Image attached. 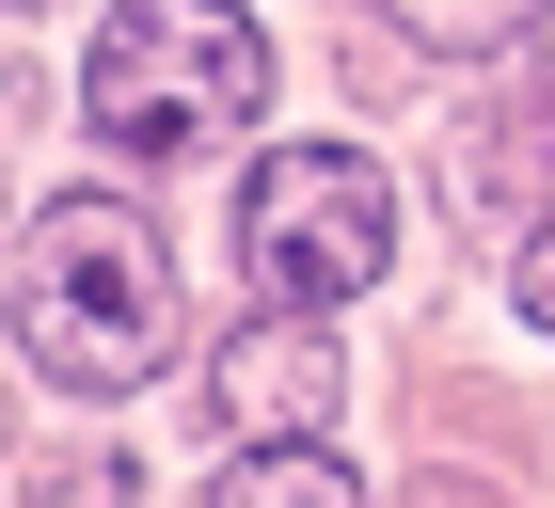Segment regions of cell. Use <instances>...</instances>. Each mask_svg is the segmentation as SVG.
I'll list each match as a JSON object with an SVG mask.
<instances>
[{"label":"cell","mask_w":555,"mask_h":508,"mask_svg":"<svg viewBox=\"0 0 555 508\" xmlns=\"http://www.w3.org/2000/svg\"><path fill=\"white\" fill-rule=\"evenodd\" d=\"M0 112H16V64H0Z\"/></svg>","instance_id":"obj_9"},{"label":"cell","mask_w":555,"mask_h":508,"mask_svg":"<svg viewBox=\"0 0 555 508\" xmlns=\"http://www.w3.org/2000/svg\"><path fill=\"white\" fill-rule=\"evenodd\" d=\"M397 16H413L428 48H461V64H476V48H524V33H540V0H397Z\"/></svg>","instance_id":"obj_6"},{"label":"cell","mask_w":555,"mask_h":508,"mask_svg":"<svg viewBox=\"0 0 555 508\" xmlns=\"http://www.w3.org/2000/svg\"><path fill=\"white\" fill-rule=\"evenodd\" d=\"M508 287H524V318H540V334H555V223H540V239H524V270H508Z\"/></svg>","instance_id":"obj_7"},{"label":"cell","mask_w":555,"mask_h":508,"mask_svg":"<svg viewBox=\"0 0 555 508\" xmlns=\"http://www.w3.org/2000/svg\"><path fill=\"white\" fill-rule=\"evenodd\" d=\"M207 508H365V493H349V461H334V445H238Z\"/></svg>","instance_id":"obj_5"},{"label":"cell","mask_w":555,"mask_h":508,"mask_svg":"<svg viewBox=\"0 0 555 508\" xmlns=\"http://www.w3.org/2000/svg\"><path fill=\"white\" fill-rule=\"evenodd\" d=\"M16 350H33L64 397H128L175 350V254L128 191H64L33 223V270H16Z\"/></svg>","instance_id":"obj_1"},{"label":"cell","mask_w":555,"mask_h":508,"mask_svg":"<svg viewBox=\"0 0 555 508\" xmlns=\"http://www.w3.org/2000/svg\"><path fill=\"white\" fill-rule=\"evenodd\" d=\"M64 508H143V493H128V477H112V461H95V477H80V493H64Z\"/></svg>","instance_id":"obj_8"},{"label":"cell","mask_w":555,"mask_h":508,"mask_svg":"<svg viewBox=\"0 0 555 508\" xmlns=\"http://www.w3.org/2000/svg\"><path fill=\"white\" fill-rule=\"evenodd\" d=\"M270 96V33L238 0H112L80 48V127L128 143V160H175V143H222L255 127Z\"/></svg>","instance_id":"obj_2"},{"label":"cell","mask_w":555,"mask_h":508,"mask_svg":"<svg viewBox=\"0 0 555 508\" xmlns=\"http://www.w3.org/2000/svg\"><path fill=\"white\" fill-rule=\"evenodd\" d=\"M238 254H255L270 302H349L397 270V191L382 160H349V143H286V160L238 175Z\"/></svg>","instance_id":"obj_3"},{"label":"cell","mask_w":555,"mask_h":508,"mask_svg":"<svg viewBox=\"0 0 555 508\" xmlns=\"http://www.w3.org/2000/svg\"><path fill=\"white\" fill-rule=\"evenodd\" d=\"M334 334H318V302H270V318H238V334L207 350V414L238 429V445H334Z\"/></svg>","instance_id":"obj_4"}]
</instances>
